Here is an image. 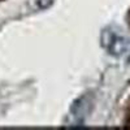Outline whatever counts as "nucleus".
<instances>
[{
  "label": "nucleus",
  "mask_w": 130,
  "mask_h": 130,
  "mask_svg": "<svg viewBox=\"0 0 130 130\" xmlns=\"http://www.w3.org/2000/svg\"><path fill=\"white\" fill-rule=\"evenodd\" d=\"M127 47H129V39L125 38V37L116 35L113 38V40L111 42V44L107 47V50H108V52H109L112 56L118 57V56L124 55V53L126 52Z\"/></svg>",
  "instance_id": "f03ea898"
},
{
  "label": "nucleus",
  "mask_w": 130,
  "mask_h": 130,
  "mask_svg": "<svg viewBox=\"0 0 130 130\" xmlns=\"http://www.w3.org/2000/svg\"><path fill=\"white\" fill-rule=\"evenodd\" d=\"M94 108V98L91 94H85L75 100L72 107L68 116L65 117V126H81L86 121Z\"/></svg>",
  "instance_id": "f257e3e1"
},
{
  "label": "nucleus",
  "mask_w": 130,
  "mask_h": 130,
  "mask_svg": "<svg viewBox=\"0 0 130 130\" xmlns=\"http://www.w3.org/2000/svg\"><path fill=\"white\" fill-rule=\"evenodd\" d=\"M129 24H130V12H129Z\"/></svg>",
  "instance_id": "39448f33"
},
{
  "label": "nucleus",
  "mask_w": 130,
  "mask_h": 130,
  "mask_svg": "<svg viewBox=\"0 0 130 130\" xmlns=\"http://www.w3.org/2000/svg\"><path fill=\"white\" fill-rule=\"evenodd\" d=\"M116 37V34L111 30V29H105V30H103V32H102V37H100V39H102V46L104 47V48H107L108 46L111 44V42L113 40V38Z\"/></svg>",
  "instance_id": "7ed1b4c3"
},
{
  "label": "nucleus",
  "mask_w": 130,
  "mask_h": 130,
  "mask_svg": "<svg viewBox=\"0 0 130 130\" xmlns=\"http://www.w3.org/2000/svg\"><path fill=\"white\" fill-rule=\"evenodd\" d=\"M37 3H38V7H39V8L46 9V8H48V7L52 5L53 0H37Z\"/></svg>",
  "instance_id": "20e7f679"
}]
</instances>
